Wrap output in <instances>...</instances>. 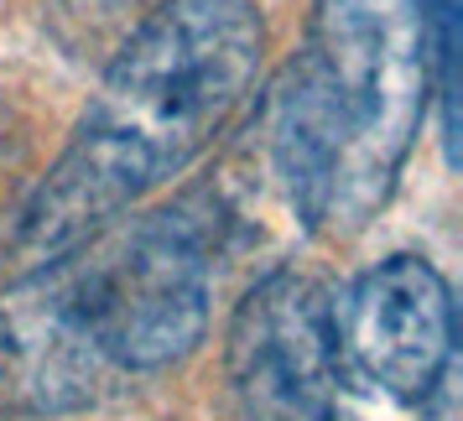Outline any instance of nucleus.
Returning <instances> with one entry per match:
<instances>
[{"label":"nucleus","mask_w":463,"mask_h":421,"mask_svg":"<svg viewBox=\"0 0 463 421\" xmlns=\"http://www.w3.org/2000/svg\"><path fill=\"white\" fill-rule=\"evenodd\" d=\"M438 0H313L203 203L230 245L359 234L396 192L432 99Z\"/></svg>","instance_id":"f257e3e1"},{"label":"nucleus","mask_w":463,"mask_h":421,"mask_svg":"<svg viewBox=\"0 0 463 421\" xmlns=\"http://www.w3.org/2000/svg\"><path fill=\"white\" fill-rule=\"evenodd\" d=\"M260 63L266 22L255 0H156L141 11L63 156L26 198L16 260L26 271L52 266L183 177L255 105Z\"/></svg>","instance_id":"f03ea898"},{"label":"nucleus","mask_w":463,"mask_h":421,"mask_svg":"<svg viewBox=\"0 0 463 421\" xmlns=\"http://www.w3.org/2000/svg\"><path fill=\"white\" fill-rule=\"evenodd\" d=\"M213 255L183 198L26 271L0 296V396L26 416H68L183 364L209 333Z\"/></svg>","instance_id":"7ed1b4c3"},{"label":"nucleus","mask_w":463,"mask_h":421,"mask_svg":"<svg viewBox=\"0 0 463 421\" xmlns=\"http://www.w3.org/2000/svg\"><path fill=\"white\" fill-rule=\"evenodd\" d=\"M334 296L313 276L266 271L224 333V421H344Z\"/></svg>","instance_id":"20e7f679"},{"label":"nucleus","mask_w":463,"mask_h":421,"mask_svg":"<svg viewBox=\"0 0 463 421\" xmlns=\"http://www.w3.org/2000/svg\"><path fill=\"white\" fill-rule=\"evenodd\" d=\"M338 364L401 406H421L453 354V292L427 255H385L334 302Z\"/></svg>","instance_id":"39448f33"},{"label":"nucleus","mask_w":463,"mask_h":421,"mask_svg":"<svg viewBox=\"0 0 463 421\" xmlns=\"http://www.w3.org/2000/svg\"><path fill=\"white\" fill-rule=\"evenodd\" d=\"M136 5H141V0H58V11L84 32L89 42H94L105 26H120L126 22V11H136Z\"/></svg>","instance_id":"423d86ee"},{"label":"nucleus","mask_w":463,"mask_h":421,"mask_svg":"<svg viewBox=\"0 0 463 421\" xmlns=\"http://www.w3.org/2000/svg\"><path fill=\"white\" fill-rule=\"evenodd\" d=\"M458 390H463V370L453 364L448 375L438 379V390L421 400V421H463V400H458Z\"/></svg>","instance_id":"0eeeda50"}]
</instances>
